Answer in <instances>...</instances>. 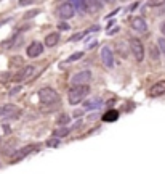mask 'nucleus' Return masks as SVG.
Masks as SVG:
<instances>
[{
  "instance_id": "23",
  "label": "nucleus",
  "mask_w": 165,
  "mask_h": 174,
  "mask_svg": "<svg viewBox=\"0 0 165 174\" xmlns=\"http://www.w3.org/2000/svg\"><path fill=\"white\" fill-rule=\"evenodd\" d=\"M157 47H159V50H160V53L165 57V37H159V41H157Z\"/></svg>"
},
{
  "instance_id": "25",
  "label": "nucleus",
  "mask_w": 165,
  "mask_h": 174,
  "mask_svg": "<svg viewBox=\"0 0 165 174\" xmlns=\"http://www.w3.org/2000/svg\"><path fill=\"white\" fill-rule=\"evenodd\" d=\"M58 29H59V31H67V29H69V24L62 21V23H59V24H58Z\"/></svg>"
},
{
  "instance_id": "10",
  "label": "nucleus",
  "mask_w": 165,
  "mask_h": 174,
  "mask_svg": "<svg viewBox=\"0 0 165 174\" xmlns=\"http://www.w3.org/2000/svg\"><path fill=\"white\" fill-rule=\"evenodd\" d=\"M165 94V79L156 82L154 86H151L149 92H147V95H149L151 98H156V97H160V95Z\"/></svg>"
},
{
  "instance_id": "26",
  "label": "nucleus",
  "mask_w": 165,
  "mask_h": 174,
  "mask_svg": "<svg viewBox=\"0 0 165 174\" xmlns=\"http://www.w3.org/2000/svg\"><path fill=\"white\" fill-rule=\"evenodd\" d=\"M82 36H83V34H76V36H72V37L69 39V42H77V41H80Z\"/></svg>"
},
{
  "instance_id": "20",
  "label": "nucleus",
  "mask_w": 165,
  "mask_h": 174,
  "mask_svg": "<svg viewBox=\"0 0 165 174\" xmlns=\"http://www.w3.org/2000/svg\"><path fill=\"white\" fill-rule=\"evenodd\" d=\"M71 121V116L67 115V113H62L58 116V119H56V123H58V126H66L67 123Z\"/></svg>"
},
{
  "instance_id": "28",
  "label": "nucleus",
  "mask_w": 165,
  "mask_h": 174,
  "mask_svg": "<svg viewBox=\"0 0 165 174\" xmlns=\"http://www.w3.org/2000/svg\"><path fill=\"white\" fill-rule=\"evenodd\" d=\"M160 31H162V34H163V37H165V23L160 24Z\"/></svg>"
},
{
  "instance_id": "27",
  "label": "nucleus",
  "mask_w": 165,
  "mask_h": 174,
  "mask_svg": "<svg viewBox=\"0 0 165 174\" xmlns=\"http://www.w3.org/2000/svg\"><path fill=\"white\" fill-rule=\"evenodd\" d=\"M19 89H21L19 86H18V87H15V89H13V91H11V92H10V95H11V97H13V95H15V94H18V92H19Z\"/></svg>"
},
{
  "instance_id": "12",
  "label": "nucleus",
  "mask_w": 165,
  "mask_h": 174,
  "mask_svg": "<svg viewBox=\"0 0 165 174\" xmlns=\"http://www.w3.org/2000/svg\"><path fill=\"white\" fill-rule=\"evenodd\" d=\"M132 27L136 32H146L147 31V24H146V20L143 16H135L132 20Z\"/></svg>"
},
{
  "instance_id": "3",
  "label": "nucleus",
  "mask_w": 165,
  "mask_h": 174,
  "mask_svg": "<svg viewBox=\"0 0 165 174\" xmlns=\"http://www.w3.org/2000/svg\"><path fill=\"white\" fill-rule=\"evenodd\" d=\"M130 50H132L133 57L138 63H141V61L144 60V45L140 39H136V37L130 39Z\"/></svg>"
},
{
  "instance_id": "18",
  "label": "nucleus",
  "mask_w": 165,
  "mask_h": 174,
  "mask_svg": "<svg viewBox=\"0 0 165 174\" xmlns=\"http://www.w3.org/2000/svg\"><path fill=\"white\" fill-rule=\"evenodd\" d=\"M101 7H103V3L101 2H87V8H88V12L90 13H98L99 10H101Z\"/></svg>"
},
{
  "instance_id": "30",
  "label": "nucleus",
  "mask_w": 165,
  "mask_h": 174,
  "mask_svg": "<svg viewBox=\"0 0 165 174\" xmlns=\"http://www.w3.org/2000/svg\"><path fill=\"white\" fill-rule=\"evenodd\" d=\"M2 116H3V106H0V119H2Z\"/></svg>"
},
{
  "instance_id": "14",
  "label": "nucleus",
  "mask_w": 165,
  "mask_h": 174,
  "mask_svg": "<svg viewBox=\"0 0 165 174\" xmlns=\"http://www.w3.org/2000/svg\"><path fill=\"white\" fill-rule=\"evenodd\" d=\"M58 42H59V34L58 32H50V34L45 37V47H48V48L55 47Z\"/></svg>"
},
{
  "instance_id": "19",
  "label": "nucleus",
  "mask_w": 165,
  "mask_h": 174,
  "mask_svg": "<svg viewBox=\"0 0 165 174\" xmlns=\"http://www.w3.org/2000/svg\"><path fill=\"white\" fill-rule=\"evenodd\" d=\"M72 7H74V10H79V12H88L87 2H82V0H76V2H72Z\"/></svg>"
},
{
  "instance_id": "15",
  "label": "nucleus",
  "mask_w": 165,
  "mask_h": 174,
  "mask_svg": "<svg viewBox=\"0 0 165 174\" xmlns=\"http://www.w3.org/2000/svg\"><path fill=\"white\" fill-rule=\"evenodd\" d=\"M147 50H149V58L152 61H159V58H160V50H159V47L154 45V44H151Z\"/></svg>"
},
{
  "instance_id": "7",
  "label": "nucleus",
  "mask_w": 165,
  "mask_h": 174,
  "mask_svg": "<svg viewBox=\"0 0 165 174\" xmlns=\"http://www.w3.org/2000/svg\"><path fill=\"white\" fill-rule=\"evenodd\" d=\"M99 55H101V60H103V63H104L106 68H107V69H112V68H114V53H112L111 47L104 45L103 48H101Z\"/></svg>"
},
{
  "instance_id": "21",
  "label": "nucleus",
  "mask_w": 165,
  "mask_h": 174,
  "mask_svg": "<svg viewBox=\"0 0 165 174\" xmlns=\"http://www.w3.org/2000/svg\"><path fill=\"white\" fill-rule=\"evenodd\" d=\"M59 144H61V139H58V137H52L50 140H47V147H52V148L58 147Z\"/></svg>"
},
{
  "instance_id": "13",
  "label": "nucleus",
  "mask_w": 165,
  "mask_h": 174,
  "mask_svg": "<svg viewBox=\"0 0 165 174\" xmlns=\"http://www.w3.org/2000/svg\"><path fill=\"white\" fill-rule=\"evenodd\" d=\"M101 106H103V100L99 97H93V98H90L83 103L85 110H96V108H101Z\"/></svg>"
},
{
  "instance_id": "24",
  "label": "nucleus",
  "mask_w": 165,
  "mask_h": 174,
  "mask_svg": "<svg viewBox=\"0 0 165 174\" xmlns=\"http://www.w3.org/2000/svg\"><path fill=\"white\" fill-rule=\"evenodd\" d=\"M39 13H40V10H32V12H29V13H26V15H24V18H26V20H29V18H32V16H37Z\"/></svg>"
},
{
  "instance_id": "22",
  "label": "nucleus",
  "mask_w": 165,
  "mask_h": 174,
  "mask_svg": "<svg viewBox=\"0 0 165 174\" xmlns=\"http://www.w3.org/2000/svg\"><path fill=\"white\" fill-rule=\"evenodd\" d=\"M83 57V53L82 52H79V53H74V55H71V57L69 58H67L66 61H64V63H72V61H77V60H80Z\"/></svg>"
},
{
  "instance_id": "9",
  "label": "nucleus",
  "mask_w": 165,
  "mask_h": 174,
  "mask_svg": "<svg viewBox=\"0 0 165 174\" xmlns=\"http://www.w3.org/2000/svg\"><path fill=\"white\" fill-rule=\"evenodd\" d=\"M19 108L16 105H5L3 106V116L2 119H16L19 116Z\"/></svg>"
},
{
  "instance_id": "5",
  "label": "nucleus",
  "mask_w": 165,
  "mask_h": 174,
  "mask_svg": "<svg viewBox=\"0 0 165 174\" xmlns=\"http://www.w3.org/2000/svg\"><path fill=\"white\" fill-rule=\"evenodd\" d=\"M39 148H40V145H39V144H29V145H26V147H22L21 150L15 151V153H13V158H11V161H13V163L19 161V160H22V158H26L27 155H31L32 151H37Z\"/></svg>"
},
{
  "instance_id": "2",
  "label": "nucleus",
  "mask_w": 165,
  "mask_h": 174,
  "mask_svg": "<svg viewBox=\"0 0 165 174\" xmlns=\"http://www.w3.org/2000/svg\"><path fill=\"white\" fill-rule=\"evenodd\" d=\"M39 98H40V102L43 103H56L59 100V94L55 91L52 87H42L40 91H39Z\"/></svg>"
},
{
  "instance_id": "6",
  "label": "nucleus",
  "mask_w": 165,
  "mask_h": 174,
  "mask_svg": "<svg viewBox=\"0 0 165 174\" xmlns=\"http://www.w3.org/2000/svg\"><path fill=\"white\" fill-rule=\"evenodd\" d=\"M58 15L61 20H71L76 15V10L72 7V2H64L58 7Z\"/></svg>"
},
{
  "instance_id": "4",
  "label": "nucleus",
  "mask_w": 165,
  "mask_h": 174,
  "mask_svg": "<svg viewBox=\"0 0 165 174\" xmlns=\"http://www.w3.org/2000/svg\"><path fill=\"white\" fill-rule=\"evenodd\" d=\"M93 79V76H92V71H88V69H83V71H79L76 73V74L72 76V86H88V82Z\"/></svg>"
},
{
  "instance_id": "16",
  "label": "nucleus",
  "mask_w": 165,
  "mask_h": 174,
  "mask_svg": "<svg viewBox=\"0 0 165 174\" xmlns=\"http://www.w3.org/2000/svg\"><path fill=\"white\" fill-rule=\"evenodd\" d=\"M119 119V111L117 110H109L107 113L103 115V121L111 123V121H117Z\"/></svg>"
},
{
  "instance_id": "11",
  "label": "nucleus",
  "mask_w": 165,
  "mask_h": 174,
  "mask_svg": "<svg viewBox=\"0 0 165 174\" xmlns=\"http://www.w3.org/2000/svg\"><path fill=\"white\" fill-rule=\"evenodd\" d=\"M34 73H35V68H34V66H31V65L29 66H24V68L18 73V76H16L15 79L19 81V82L21 81H29L31 77L34 76Z\"/></svg>"
},
{
  "instance_id": "8",
  "label": "nucleus",
  "mask_w": 165,
  "mask_h": 174,
  "mask_svg": "<svg viewBox=\"0 0 165 174\" xmlns=\"http://www.w3.org/2000/svg\"><path fill=\"white\" fill-rule=\"evenodd\" d=\"M26 53H27V57H29V58H37V57H40V55L43 53V44L34 41L32 44H29V47H27Z\"/></svg>"
},
{
  "instance_id": "29",
  "label": "nucleus",
  "mask_w": 165,
  "mask_h": 174,
  "mask_svg": "<svg viewBox=\"0 0 165 174\" xmlns=\"http://www.w3.org/2000/svg\"><path fill=\"white\" fill-rule=\"evenodd\" d=\"M32 2H19V5H21V7H22V5H31Z\"/></svg>"
},
{
  "instance_id": "17",
  "label": "nucleus",
  "mask_w": 165,
  "mask_h": 174,
  "mask_svg": "<svg viewBox=\"0 0 165 174\" xmlns=\"http://www.w3.org/2000/svg\"><path fill=\"white\" fill-rule=\"evenodd\" d=\"M69 132H71V127L61 126V127H56V129H55L53 136H55V137H58V139H62V137H66Z\"/></svg>"
},
{
  "instance_id": "1",
  "label": "nucleus",
  "mask_w": 165,
  "mask_h": 174,
  "mask_svg": "<svg viewBox=\"0 0 165 174\" xmlns=\"http://www.w3.org/2000/svg\"><path fill=\"white\" fill-rule=\"evenodd\" d=\"M88 94H90V87L88 86H72L69 94H67V100H69V103L74 106V105L82 103L83 100L87 98Z\"/></svg>"
}]
</instances>
